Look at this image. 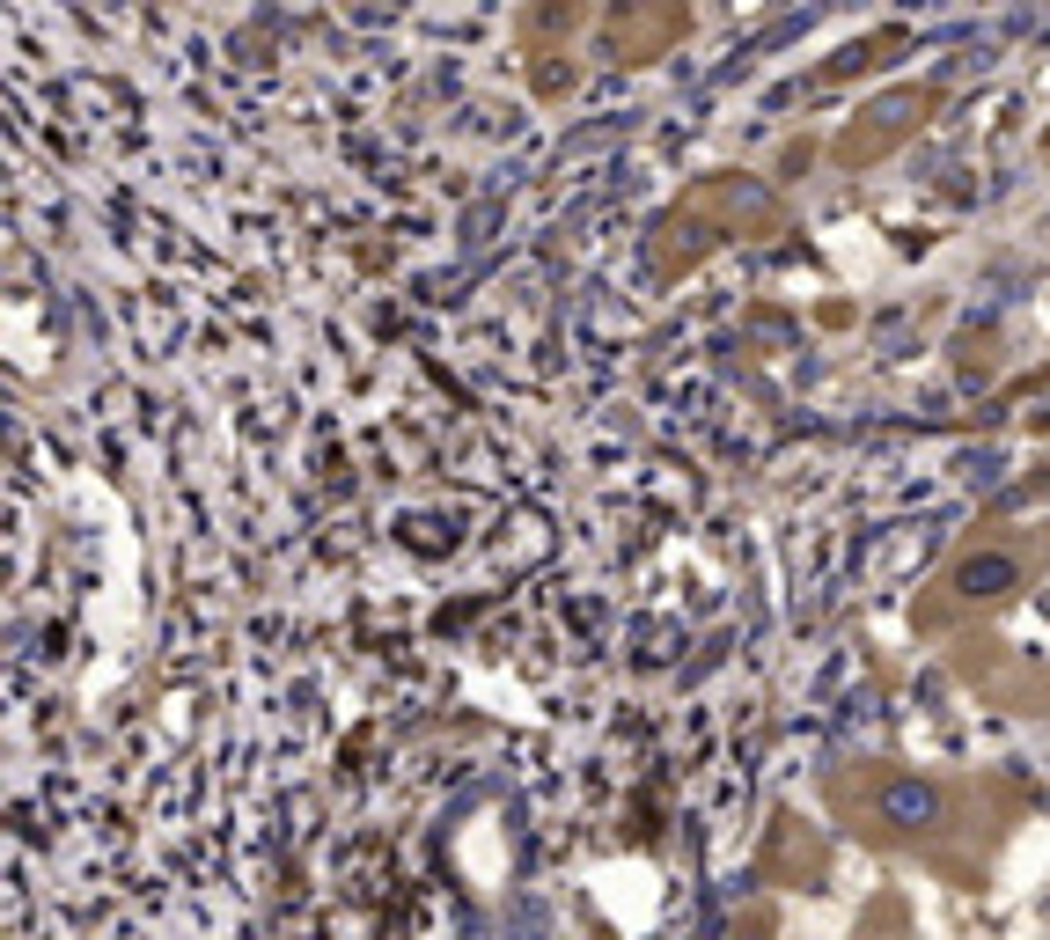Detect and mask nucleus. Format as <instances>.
I'll return each mask as SVG.
<instances>
[{
    "label": "nucleus",
    "mask_w": 1050,
    "mask_h": 940,
    "mask_svg": "<svg viewBox=\"0 0 1050 940\" xmlns=\"http://www.w3.org/2000/svg\"><path fill=\"white\" fill-rule=\"evenodd\" d=\"M874 816H882L896 838H926V831L947 823V794L933 779H882V786H874Z\"/></svg>",
    "instance_id": "obj_1"
},
{
    "label": "nucleus",
    "mask_w": 1050,
    "mask_h": 940,
    "mask_svg": "<svg viewBox=\"0 0 1050 940\" xmlns=\"http://www.w3.org/2000/svg\"><path fill=\"white\" fill-rule=\"evenodd\" d=\"M1021 552H1007V544H985V552H969L963 566H955V595L963 603H999V595L1021 588Z\"/></svg>",
    "instance_id": "obj_2"
}]
</instances>
